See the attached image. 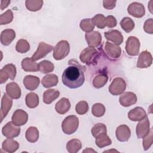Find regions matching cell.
Returning <instances> with one entry per match:
<instances>
[{"instance_id": "5b68a950", "label": "cell", "mask_w": 153, "mask_h": 153, "mask_svg": "<svg viewBox=\"0 0 153 153\" xmlns=\"http://www.w3.org/2000/svg\"><path fill=\"white\" fill-rule=\"evenodd\" d=\"M97 55L98 52L95 48L88 47L81 51L79 55V59L81 62L89 65L96 60Z\"/></svg>"}, {"instance_id": "d590c367", "label": "cell", "mask_w": 153, "mask_h": 153, "mask_svg": "<svg viewBox=\"0 0 153 153\" xmlns=\"http://www.w3.org/2000/svg\"><path fill=\"white\" fill-rule=\"evenodd\" d=\"M120 26L126 32L129 33L134 29V23L131 18L128 17H125L121 20Z\"/></svg>"}, {"instance_id": "4fadbf2b", "label": "cell", "mask_w": 153, "mask_h": 153, "mask_svg": "<svg viewBox=\"0 0 153 153\" xmlns=\"http://www.w3.org/2000/svg\"><path fill=\"white\" fill-rule=\"evenodd\" d=\"M152 63V57L150 52L143 51L139 56L137 67L138 68H147L149 67Z\"/></svg>"}, {"instance_id": "b9f144b4", "label": "cell", "mask_w": 153, "mask_h": 153, "mask_svg": "<svg viewBox=\"0 0 153 153\" xmlns=\"http://www.w3.org/2000/svg\"><path fill=\"white\" fill-rule=\"evenodd\" d=\"M13 19V13L11 10H7L0 16V25H4L11 23Z\"/></svg>"}, {"instance_id": "6da1fadb", "label": "cell", "mask_w": 153, "mask_h": 153, "mask_svg": "<svg viewBox=\"0 0 153 153\" xmlns=\"http://www.w3.org/2000/svg\"><path fill=\"white\" fill-rule=\"evenodd\" d=\"M85 67L80 65L75 59L68 62V66L63 71L62 80L63 84L70 88L80 87L85 81Z\"/></svg>"}, {"instance_id": "7402d4cb", "label": "cell", "mask_w": 153, "mask_h": 153, "mask_svg": "<svg viewBox=\"0 0 153 153\" xmlns=\"http://www.w3.org/2000/svg\"><path fill=\"white\" fill-rule=\"evenodd\" d=\"M16 38V32L13 29H7L2 31L1 33V42L2 45L7 46L10 45Z\"/></svg>"}, {"instance_id": "ee69618b", "label": "cell", "mask_w": 153, "mask_h": 153, "mask_svg": "<svg viewBox=\"0 0 153 153\" xmlns=\"http://www.w3.org/2000/svg\"><path fill=\"white\" fill-rule=\"evenodd\" d=\"M152 144V130L150 129L149 133L143 137V147L145 151L148 150Z\"/></svg>"}, {"instance_id": "7bdbcfd3", "label": "cell", "mask_w": 153, "mask_h": 153, "mask_svg": "<svg viewBox=\"0 0 153 153\" xmlns=\"http://www.w3.org/2000/svg\"><path fill=\"white\" fill-rule=\"evenodd\" d=\"M88 104L86 101H80L75 106V111L79 115H84L88 111Z\"/></svg>"}, {"instance_id": "d4e9b609", "label": "cell", "mask_w": 153, "mask_h": 153, "mask_svg": "<svg viewBox=\"0 0 153 153\" xmlns=\"http://www.w3.org/2000/svg\"><path fill=\"white\" fill-rule=\"evenodd\" d=\"M22 68L26 72H36L38 71V63L32 58L26 57L22 61Z\"/></svg>"}, {"instance_id": "ba28073f", "label": "cell", "mask_w": 153, "mask_h": 153, "mask_svg": "<svg viewBox=\"0 0 153 153\" xmlns=\"http://www.w3.org/2000/svg\"><path fill=\"white\" fill-rule=\"evenodd\" d=\"M54 47L49 44H46L44 42H40L36 51L32 55V59L36 61L44 57L47 54L51 52Z\"/></svg>"}, {"instance_id": "7dc6e473", "label": "cell", "mask_w": 153, "mask_h": 153, "mask_svg": "<svg viewBox=\"0 0 153 153\" xmlns=\"http://www.w3.org/2000/svg\"><path fill=\"white\" fill-rule=\"evenodd\" d=\"M116 2V1L105 0L103 1V6L107 10H112L115 7Z\"/></svg>"}, {"instance_id": "52a82bcc", "label": "cell", "mask_w": 153, "mask_h": 153, "mask_svg": "<svg viewBox=\"0 0 153 153\" xmlns=\"http://www.w3.org/2000/svg\"><path fill=\"white\" fill-rule=\"evenodd\" d=\"M103 49L105 54L111 59L115 60L121 56V48L118 45L106 41L105 42Z\"/></svg>"}, {"instance_id": "4316f807", "label": "cell", "mask_w": 153, "mask_h": 153, "mask_svg": "<svg viewBox=\"0 0 153 153\" xmlns=\"http://www.w3.org/2000/svg\"><path fill=\"white\" fill-rule=\"evenodd\" d=\"M58 77L53 74H47L43 77L41 81L42 85L45 88H50L56 86L58 83Z\"/></svg>"}, {"instance_id": "bcb514c9", "label": "cell", "mask_w": 153, "mask_h": 153, "mask_svg": "<svg viewBox=\"0 0 153 153\" xmlns=\"http://www.w3.org/2000/svg\"><path fill=\"white\" fill-rule=\"evenodd\" d=\"M106 26L109 28H113L117 26V21L113 16H108L106 17Z\"/></svg>"}, {"instance_id": "d6a6232c", "label": "cell", "mask_w": 153, "mask_h": 153, "mask_svg": "<svg viewBox=\"0 0 153 153\" xmlns=\"http://www.w3.org/2000/svg\"><path fill=\"white\" fill-rule=\"evenodd\" d=\"M108 80V76L105 74H99L96 76L93 80V85L95 88H100L103 87Z\"/></svg>"}, {"instance_id": "484cf974", "label": "cell", "mask_w": 153, "mask_h": 153, "mask_svg": "<svg viewBox=\"0 0 153 153\" xmlns=\"http://www.w3.org/2000/svg\"><path fill=\"white\" fill-rule=\"evenodd\" d=\"M60 92L56 89H48L43 94V102L46 104H50L59 97Z\"/></svg>"}, {"instance_id": "f6af8a7d", "label": "cell", "mask_w": 153, "mask_h": 153, "mask_svg": "<svg viewBox=\"0 0 153 153\" xmlns=\"http://www.w3.org/2000/svg\"><path fill=\"white\" fill-rule=\"evenodd\" d=\"M143 29L145 32L149 34L153 33V20L152 18L147 19L143 25Z\"/></svg>"}, {"instance_id": "74e56055", "label": "cell", "mask_w": 153, "mask_h": 153, "mask_svg": "<svg viewBox=\"0 0 153 153\" xmlns=\"http://www.w3.org/2000/svg\"><path fill=\"white\" fill-rule=\"evenodd\" d=\"M91 19L94 26L99 29H103L106 26V17L102 14H96Z\"/></svg>"}, {"instance_id": "8992f818", "label": "cell", "mask_w": 153, "mask_h": 153, "mask_svg": "<svg viewBox=\"0 0 153 153\" xmlns=\"http://www.w3.org/2000/svg\"><path fill=\"white\" fill-rule=\"evenodd\" d=\"M126 88V83L124 79L121 77H117L112 80L108 90L111 94L116 96L122 94Z\"/></svg>"}, {"instance_id": "836d02e7", "label": "cell", "mask_w": 153, "mask_h": 153, "mask_svg": "<svg viewBox=\"0 0 153 153\" xmlns=\"http://www.w3.org/2000/svg\"><path fill=\"white\" fill-rule=\"evenodd\" d=\"M43 5L42 0H26L25 5L26 8L30 11H36L39 10Z\"/></svg>"}, {"instance_id": "30bf717a", "label": "cell", "mask_w": 153, "mask_h": 153, "mask_svg": "<svg viewBox=\"0 0 153 153\" xmlns=\"http://www.w3.org/2000/svg\"><path fill=\"white\" fill-rule=\"evenodd\" d=\"M150 131V123L149 119L146 117L144 119L139 121L136 126V133L137 138H143Z\"/></svg>"}, {"instance_id": "7a4b0ae2", "label": "cell", "mask_w": 153, "mask_h": 153, "mask_svg": "<svg viewBox=\"0 0 153 153\" xmlns=\"http://www.w3.org/2000/svg\"><path fill=\"white\" fill-rule=\"evenodd\" d=\"M79 126L78 118L75 115L66 117L62 123V129L66 134H72L78 129Z\"/></svg>"}, {"instance_id": "60d3db41", "label": "cell", "mask_w": 153, "mask_h": 153, "mask_svg": "<svg viewBox=\"0 0 153 153\" xmlns=\"http://www.w3.org/2000/svg\"><path fill=\"white\" fill-rule=\"evenodd\" d=\"M91 134L95 138L102 133H106V126L103 123H97L91 128Z\"/></svg>"}, {"instance_id": "d6986e66", "label": "cell", "mask_w": 153, "mask_h": 153, "mask_svg": "<svg viewBox=\"0 0 153 153\" xmlns=\"http://www.w3.org/2000/svg\"><path fill=\"white\" fill-rule=\"evenodd\" d=\"M146 115V113L144 109L142 107L137 106L131 109L128 112V118L133 121H139L144 119Z\"/></svg>"}, {"instance_id": "8d00e7d4", "label": "cell", "mask_w": 153, "mask_h": 153, "mask_svg": "<svg viewBox=\"0 0 153 153\" xmlns=\"http://www.w3.org/2000/svg\"><path fill=\"white\" fill-rule=\"evenodd\" d=\"M94 25L93 23L92 19H82L79 23V27L83 31L86 33L92 32L94 28Z\"/></svg>"}, {"instance_id": "f1b7e54d", "label": "cell", "mask_w": 153, "mask_h": 153, "mask_svg": "<svg viewBox=\"0 0 153 153\" xmlns=\"http://www.w3.org/2000/svg\"><path fill=\"white\" fill-rule=\"evenodd\" d=\"M25 137L28 142L35 143L39 139V131L35 127H30L26 131Z\"/></svg>"}, {"instance_id": "44dd1931", "label": "cell", "mask_w": 153, "mask_h": 153, "mask_svg": "<svg viewBox=\"0 0 153 153\" xmlns=\"http://www.w3.org/2000/svg\"><path fill=\"white\" fill-rule=\"evenodd\" d=\"M39 78L36 76L26 75L23 79V84L25 88L30 91L36 89L39 86Z\"/></svg>"}, {"instance_id": "e0dca14e", "label": "cell", "mask_w": 153, "mask_h": 153, "mask_svg": "<svg viewBox=\"0 0 153 153\" xmlns=\"http://www.w3.org/2000/svg\"><path fill=\"white\" fill-rule=\"evenodd\" d=\"M116 137L120 142L127 141L131 136V131L130 128L125 125L122 124L119 126L115 131Z\"/></svg>"}, {"instance_id": "1f68e13d", "label": "cell", "mask_w": 153, "mask_h": 153, "mask_svg": "<svg viewBox=\"0 0 153 153\" xmlns=\"http://www.w3.org/2000/svg\"><path fill=\"white\" fill-rule=\"evenodd\" d=\"M38 71L42 74H48L53 71L54 69V64L48 60H43L39 62L38 64Z\"/></svg>"}, {"instance_id": "f546056e", "label": "cell", "mask_w": 153, "mask_h": 153, "mask_svg": "<svg viewBox=\"0 0 153 153\" xmlns=\"http://www.w3.org/2000/svg\"><path fill=\"white\" fill-rule=\"evenodd\" d=\"M25 102L28 108H35L39 104V97L35 93H29L26 96Z\"/></svg>"}, {"instance_id": "ac0fdd59", "label": "cell", "mask_w": 153, "mask_h": 153, "mask_svg": "<svg viewBox=\"0 0 153 153\" xmlns=\"http://www.w3.org/2000/svg\"><path fill=\"white\" fill-rule=\"evenodd\" d=\"M104 35L107 40L114 42L115 44L120 45L123 42V35L118 30H109L105 32Z\"/></svg>"}, {"instance_id": "e575fe53", "label": "cell", "mask_w": 153, "mask_h": 153, "mask_svg": "<svg viewBox=\"0 0 153 153\" xmlns=\"http://www.w3.org/2000/svg\"><path fill=\"white\" fill-rule=\"evenodd\" d=\"M1 69L8 78H10L11 80H13L15 78L17 71L14 65L12 63L7 64L5 65Z\"/></svg>"}, {"instance_id": "681fc988", "label": "cell", "mask_w": 153, "mask_h": 153, "mask_svg": "<svg viewBox=\"0 0 153 153\" xmlns=\"http://www.w3.org/2000/svg\"><path fill=\"white\" fill-rule=\"evenodd\" d=\"M82 152H97L95 150H94V149H93L92 148H86L85 149H84L83 151H82Z\"/></svg>"}, {"instance_id": "ab89813d", "label": "cell", "mask_w": 153, "mask_h": 153, "mask_svg": "<svg viewBox=\"0 0 153 153\" xmlns=\"http://www.w3.org/2000/svg\"><path fill=\"white\" fill-rule=\"evenodd\" d=\"M106 109L105 106L100 103H94L91 108L92 114L96 117H101L105 114Z\"/></svg>"}, {"instance_id": "4dcf8cb0", "label": "cell", "mask_w": 153, "mask_h": 153, "mask_svg": "<svg viewBox=\"0 0 153 153\" xmlns=\"http://www.w3.org/2000/svg\"><path fill=\"white\" fill-rule=\"evenodd\" d=\"M95 143L99 148H102L103 147L111 145L112 140L106 134V133H102L96 137Z\"/></svg>"}, {"instance_id": "7c38bea8", "label": "cell", "mask_w": 153, "mask_h": 153, "mask_svg": "<svg viewBox=\"0 0 153 153\" xmlns=\"http://www.w3.org/2000/svg\"><path fill=\"white\" fill-rule=\"evenodd\" d=\"M13 105V100L11 97L7 94L5 93L1 99V121L2 122L4 118L7 116L8 112L11 109Z\"/></svg>"}, {"instance_id": "3957f363", "label": "cell", "mask_w": 153, "mask_h": 153, "mask_svg": "<svg viewBox=\"0 0 153 153\" xmlns=\"http://www.w3.org/2000/svg\"><path fill=\"white\" fill-rule=\"evenodd\" d=\"M70 45L66 40L59 41L53 49V57L56 60H60L66 57L69 53Z\"/></svg>"}, {"instance_id": "5bb4252c", "label": "cell", "mask_w": 153, "mask_h": 153, "mask_svg": "<svg viewBox=\"0 0 153 153\" xmlns=\"http://www.w3.org/2000/svg\"><path fill=\"white\" fill-rule=\"evenodd\" d=\"M85 38L88 45L91 47H97L100 45L102 42V36L98 31L86 33Z\"/></svg>"}, {"instance_id": "277c9868", "label": "cell", "mask_w": 153, "mask_h": 153, "mask_svg": "<svg viewBox=\"0 0 153 153\" xmlns=\"http://www.w3.org/2000/svg\"><path fill=\"white\" fill-rule=\"evenodd\" d=\"M140 45L139 39L136 36H130L127 38L126 42V51L129 56H137L139 53Z\"/></svg>"}, {"instance_id": "8fae6325", "label": "cell", "mask_w": 153, "mask_h": 153, "mask_svg": "<svg viewBox=\"0 0 153 153\" xmlns=\"http://www.w3.org/2000/svg\"><path fill=\"white\" fill-rule=\"evenodd\" d=\"M128 13L136 18L142 17L145 14V9L141 3L134 2L131 3L127 7Z\"/></svg>"}, {"instance_id": "f35d334b", "label": "cell", "mask_w": 153, "mask_h": 153, "mask_svg": "<svg viewBox=\"0 0 153 153\" xmlns=\"http://www.w3.org/2000/svg\"><path fill=\"white\" fill-rule=\"evenodd\" d=\"M30 49V45L29 42L24 39H19L16 44V50L20 53H25Z\"/></svg>"}, {"instance_id": "cb8c5ba5", "label": "cell", "mask_w": 153, "mask_h": 153, "mask_svg": "<svg viewBox=\"0 0 153 153\" xmlns=\"http://www.w3.org/2000/svg\"><path fill=\"white\" fill-rule=\"evenodd\" d=\"M71 108V103L68 98L63 97L59 100L55 105L56 111L59 114L66 113Z\"/></svg>"}, {"instance_id": "603a6c76", "label": "cell", "mask_w": 153, "mask_h": 153, "mask_svg": "<svg viewBox=\"0 0 153 153\" xmlns=\"http://www.w3.org/2000/svg\"><path fill=\"white\" fill-rule=\"evenodd\" d=\"M2 148L7 152L12 153L16 152L19 148V143L13 138H7L3 141Z\"/></svg>"}, {"instance_id": "9c48e42d", "label": "cell", "mask_w": 153, "mask_h": 153, "mask_svg": "<svg viewBox=\"0 0 153 153\" xmlns=\"http://www.w3.org/2000/svg\"><path fill=\"white\" fill-rule=\"evenodd\" d=\"M20 127L15 125L12 121L8 122L2 128V133L7 138H14L19 135Z\"/></svg>"}, {"instance_id": "c3c4849f", "label": "cell", "mask_w": 153, "mask_h": 153, "mask_svg": "<svg viewBox=\"0 0 153 153\" xmlns=\"http://www.w3.org/2000/svg\"><path fill=\"white\" fill-rule=\"evenodd\" d=\"M10 3V1H1V10H3L7 8Z\"/></svg>"}, {"instance_id": "9a60e30c", "label": "cell", "mask_w": 153, "mask_h": 153, "mask_svg": "<svg viewBox=\"0 0 153 153\" xmlns=\"http://www.w3.org/2000/svg\"><path fill=\"white\" fill-rule=\"evenodd\" d=\"M12 122L17 126L25 125L28 120L27 112L22 109H17L13 114Z\"/></svg>"}, {"instance_id": "ffe728a7", "label": "cell", "mask_w": 153, "mask_h": 153, "mask_svg": "<svg viewBox=\"0 0 153 153\" xmlns=\"http://www.w3.org/2000/svg\"><path fill=\"white\" fill-rule=\"evenodd\" d=\"M7 93L14 99H18L20 97L22 91L19 85L14 82H11L6 85Z\"/></svg>"}, {"instance_id": "f907efd6", "label": "cell", "mask_w": 153, "mask_h": 153, "mask_svg": "<svg viewBox=\"0 0 153 153\" xmlns=\"http://www.w3.org/2000/svg\"><path fill=\"white\" fill-rule=\"evenodd\" d=\"M152 1H150L149 2V5H148V8H149V11L151 13H152Z\"/></svg>"}, {"instance_id": "83f0119b", "label": "cell", "mask_w": 153, "mask_h": 153, "mask_svg": "<svg viewBox=\"0 0 153 153\" xmlns=\"http://www.w3.org/2000/svg\"><path fill=\"white\" fill-rule=\"evenodd\" d=\"M66 148L69 153H76L81 149L82 143L79 139H72L68 142Z\"/></svg>"}, {"instance_id": "2e32d148", "label": "cell", "mask_w": 153, "mask_h": 153, "mask_svg": "<svg viewBox=\"0 0 153 153\" xmlns=\"http://www.w3.org/2000/svg\"><path fill=\"white\" fill-rule=\"evenodd\" d=\"M137 102L136 95L130 91H127L121 94L119 97L120 103L124 107H128L134 105Z\"/></svg>"}]
</instances>
